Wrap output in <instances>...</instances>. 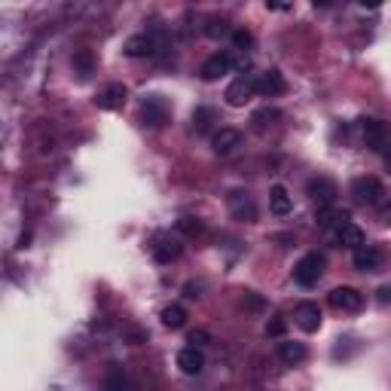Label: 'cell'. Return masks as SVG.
<instances>
[{"label": "cell", "mask_w": 391, "mask_h": 391, "mask_svg": "<svg viewBox=\"0 0 391 391\" xmlns=\"http://www.w3.org/2000/svg\"><path fill=\"white\" fill-rule=\"evenodd\" d=\"M324 276V257L318 251H312V254H306V257H299L297 266H294V281L299 287H312V285H318V278Z\"/></svg>", "instance_id": "6da1fadb"}, {"label": "cell", "mask_w": 391, "mask_h": 391, "mask_svg": "<svg viewBox=\"0 0 391 391\" xmlns=\"http://www.w3.org/2000/svg\"><path fill=\"white\" fill-rule=\"evenodd\" d=\"M236 68V58H232V52H227V49H220V52L208 55L202 62V68H199V73H202L205 83H214L220 77H227V73Z\"/></svg>", "instance_id": "7a4b0ae2"}, {"label": "cell", "mask_w": 391, "mask_h": 391, "mask_svg": "<svg viewBox=\"0 0 391 391\" xmlns=\"http://www.w3.org/2000/svg\"><path fill=\"white\" fill-rule=\"evenodd\" d=\"M352 196L361 205H385V187L376 178H357L352 180Z\"/></svg>", "instance_id": "3957f363"}, {"label": "cell", "mask_w": 391, "mask_h": 391, "mask_svg": "<svg viewBox=\"0 0 391 391\" xmlns=\"http://www.w3.org/2000/svg\"><path fill=\"white\" fill-rule=\"evenodd\" d=\"M306 193L312 196V202L318 208H330V205H336L339 190H336V184L330 178H312L309 187H306Z\"/></svg>", "instance_id": "277c9868"}, {"label": "cell", "mask_w": 391, "mask_h": 391, "mask_svg": "<svg viewBox=\"0 0 391 391\" xmlns=\"http://www.w3.org/2000/svg\"><path fill=\"white\" fill-rule=\"evenodd\" d=\"M229 211H232V218L236 220H242V223H254L257 220V205H254V199L245 193V190H232L229 193Z\"/></svg>", "instance_id": "5b68a950"}, {"label": "cell", "mask_w": 391, "mask_h": 391, "mask_svg": "<svg viewBox=\"0 0 391 391\" xmlns=\"http://www.w3.org/2000/svg\"><path fill=\"white\" fill-rule=\"evenodd\" d=\"M330 306H336V309H343V312H361L364 309V294L357 287H334L330 290Z\"/></svg>", "instance_id": "8992f818"}, {"label": "cell", "mask_w": 391, "mask_h": 391, "mask_svg": "<svg viewBox=\"0 0 391 391\" xmlns=\"http://www.w3.org/2000/svg\"><path fill=\"white\" fill-rule=\"evenodd\" d=\"M321 309H318V303H309V299H306V303H299L297 309H294V324L299 330H306V334H315V330L321 327Z\"/></svg>", "instance_id": "52a82bcc"}, {"label": "cell", "mask_w": 391, "mask_h": 391, "mask_svg": "<svg viewBox=\"0 0 391 391\" xmlns=\"http://www.w3.org/2000/svg\"><path fill=\"white\" fill-rule=\"evenodd\" d=\"M254 92H257V89H254V77H239V80H232L227 86V95H223V98H227L229 107H245L254 98Z\"/></svg>", "instance_id": "ba28073f"}, {"label": "cell", "mask_w": 391, "mask_h": 391, "mask_svg": "<svg viewBox=\"0 0 391 391\" xmlns=\"http://www.w3.org/2000/svg\"><path fill=\"white\" fill-rule=\"evenodd\" d=\"M361 131H364V144H367L370 150H376V153H382L385 150V122L376 120V116H367V120H361Z\"/></svg>", "instance_id": "9c48e42d"}, {"label": "cell", "mask_w": 391, "mask_h": 391, "mask_svg": "<svg viewBox=\"0 0 391 391\" xmlns=\"http://www.w3.org/2000/svg\"><path fill=\"white\" fill-rule=\"evenodd\" d=\"M254 89L260 95H266V98H276V95L285 92V77H281V71L269 68V71H263V73H257L254 77Z\"/></svg>", "instance_id": "30bf717a"}, {"label": "cell", "mask_w": 391, "mask_h": 391, "mask_svg": "<svg viewBox=\"0 0 391 391\" xmlns=\"http://www.w3.org/2000/svg\"><path fill=\"white\" fill-rule=\"evenodd\" d=\"M180 251H184V245H180V239L178 236H159L153 242V260L156 263H171V260H178Z\"/></svg>", "instance_id": "8fae6325"}, {"label": "cell", "mask_w": 391, "mask_h": 391, "mask_svg": "<svg viewBox=\"0 0 391 391\" xmlns=\"http://www.w3.org/2000/svg\"><path fill=\"white\" fill-rule=\"evenodd\" d=\"M178 367H180V373H184V376H199V373L205 370L202 348H193V346L180 348V352H178Z\"/></svg>", "instance_id": "7c38bea8"}, {"label": "cell", "mask_w": 391, "mask_h": 391, "mask_svg": "<svg viewBox=\"0 0 391 391\" xmlns=\"http://www.w3.org/2000/svg\"><path fill=\"white\" fill-rule=\"evenodd\" d=\"M141 116H144V122L150 129H159L165 120H169V107H165V101L159 95H150L144 107H141Z\"/></svg>", "instance_id": "4fadbf2b"}, {"label": "cell", "mask_w": 391, "mask_h": 391, "mask_svg": "<svg viewBox=\"0 0 391 391\" xmlns=\"http://www.w3.org/2000/svg\"><path fill=\"white\" fill-rule=\"evenodd\" d=\"M242 131L239 129H220V131H214V138H211V147H214V153L218 156H227L232 153L236 147H242Z\"/></svg>", "instance_id": "5bb4252c"}, {"label": "cell", "mask_w": 391, "mask_h": 391, "mask_svg": "<svg viewBox=\"0 0 391 391\" xmlns=\"http://www.w3.org/2000/svg\"><path fill=\"white\" fill-rule=\"evenodd\" d=\"M126 86L122 83H111V86H104L101 92H98L95 104L101 107V111H116V107H122V101H126Z\"/></svg>", "instance_id": "9a60e30c"}, {"label": "cell", "mask_w": 391, "mask_h": 391, "mask_svg": "<svg viewBox=\"0 0 391 391\" xmlns=\"http://www.w3.org/2000/svg\"><path fill=\"white\" fill-rule=\"evenodd\" d=\"M355 266L361 272H376L379 266H382V251L376 245H361L355 251Z\"/></svg>", "instance_id": "2e32d148"}, {"label": "cell", "mask_w": 391, "mask_h": 391, "mask_svg": "<svg viewBox=\"0 0 391 391\" xmlns=\"http://www.w3.org/2000/svg\"><path fill=\"white\" fill-rule=\"evenodd\" d=\"M278 357H281V364H287V367H297V364L306 361V346L294 343V339H281L278 343Z\"/></svg>", "instance_id": "e0dca14e"}, {"label": "cell", "mask_w": 391, "mask_h": 391, "mask_svg": "<svg viewBox=\"0 0 391 391\" xmlns=\"http://www.w3.org/2000/svg\"><path fill=\"white\" fill-rule=\"evenodd\" d=\"M336 242L348 248V251H357L361 245H367V239H364V229L355 227V223H346V227L336 229Z\"/></svg>", "instance_id": "ac0fdd59"}, {"label": "cell", "mask_w": 391, "mask_h": 391, "mask_svg": "<svg viewBox=\"0 0 391 391\" xmlns=\"http://www.w3.org/2000/svg\"><path fill=\"white\" fill-rule=\"evenodd\" d=\"M129 388V379H126V370L120 364H111L101 379V391H126Z\"/></svg>", "instance_id": "d6986e66"}, {"label": "cell", "mask_w": 391, "mask_h": 391, "mask_svg": "<svg viewBox=\"0 0 391 391\" xmlns=\"http://www.w3.org/2000/svg\"><path fill=\"white\" fill-rule=\"evenodd\" d=\"M290 208H294V199L281 184H276L269 190V211L272 214H290Z\"/></svg>", "instance_id": "ffe728a7"}, {"label": "cell", "mask_w": 391, "mask_h": 391, "mask_svg": "<svg viewBox=\"0 0 391 391\" xmlns=\"http://www.w3.org/2000/svg\"><path fill=\"white\" fill-rule=\"evenodd\" d=\"M318 223H321V229H339L348 223V211H336L334 205L318 208Z\"/></svg>", "instance_id": "44dd1931"}, {"label": "cell", "mask_w": 391, "mask_h": 391, "mask_svg": "<svg viewBox=\"0 0 391 391\" xmlns=\"http://www.w3.org/2000/svg\"><path fill=\"white\" fill-rule=\"evenodd\" d=\"M162 324H165V327H171V330H180L187 324V309H184V306H178V303L165 306V309H162Z\"/></svg>", "instance_id": "7402d4cb"}, {"label": "cell", "mask_w": 391, "mask_h": 391, "mask_svg": "<svg viewBox=\"0 0 391 391\" xmlns=\"http://www.w3.org/2000/svg\"><path fill=\"white\" fill-rule=\"evenodd\" d=\"M211 122H214V111H211V107H196V111H193V129L196 131H208Z\"/></svg>", "instance_id": "603a6c76"}, {"label": "cell", "mask_w": 391, "mask_h": 391, "mask_svg": "<svg viewBox=\"0 0 391 391\" xmlns=\"http://www.w3.org/2000/svg\"><path fill=\"white\" fill-rule=\"evenodd\" d=\"M205 34L208 37H227V34H232V28H229L227 19H211L208 28H205Z\"/></svg>", "instance_id": "cb8c5ba5"}, {"label": "cell", "mask_w": 391, "mask_h": 391, "mask_svg": "<svg viewBox=\"0 0 391 391\" xmlns=\"http://www.w3.org/2000/svg\"><path fill=\"white\" fill-rule=\"evenodd\" d=\"M232 43H236V49L248 52V49L254 46V34L251 31H245V28H239V31H232Z\"/></svg>", "instance_id": "d4e9b609"}, {"label": "cell", "mask_w": 391, "mask_h": 391, "mask_svg": "<svg viewBox=\"0 0 391 391\" xmlns=\"http://www.w3.org/2000/svg\"><path fill=\"white\" fill-rule=\"evenodd\" d=\"M276 120H281V113L276 107H263V111L254 113V122H260V126H269V122H276Z\"/></svg>", "instance_id": "484cf974"}, {"label": "cell", "mask_w": 391, "mask_h": 391, "mask_svg": "<svg viewBox=\"0 0 391 391\" xmlns=\"http://www.w3.org/2000/svg\"><path fill=\"white\" fill-rule=\"evenodd\" d=\"M178 229L184 232V236H199V232H202V223H199L196 218H180L178 220Z\"/></svg>", "instance_id": "4316f807"}, {"label": "cell", "mask_w": 391, "mask_h": 391, "mask_svg": "<svg viewBox=\"0 0 391 391\" xmlns=\"http://www.w3.org/2000/svg\"><path fill=\"white\" fill-rule=\"evenodd\" d=\"M73 64H77L83 73H89V71H92V52H89V49H83V52L73 58Z\"/></svg>", "instance_id": "83f0119b"}, {"label": "cell", "mask_w": 391, "mask_h": 391, "mask_svg": "<svg viewBox=\"0 0 391 391\" xmlns=\"http://www.w3.org/2000/svg\"><path fill=\"white\" fill-rule=\"evenodd\" d=\"M202 290H205L202 281H190V285L184 287V297L187 299H199V297H202Z\"/></svg>", "instance_id": "f1b7e54d"}, {"label": "cell", "mask_w": 391, "mask_h": 391, "mask_svg": "<svg viewBox=\"0 0 391 391\" xmlns=\"http://www.w3.org/2000/svg\"><path fill=\"white\" fill-rule=\"evenodd\" d=\"M208 339H211V336H208L205 330H193V334H190V339H187V343L193 346V348H202V346L208 343Z\"/></svg>", "instance_id": "f546056e"}, {"label": "cell", "mask_w": 391, "mask_h": 391, "mask_svg": "<svg viewBox=\"0 0 391 391\" xmlns=\"http://www.w3.org/2000/svg\"><path fill=\"white\" fill-rule=\"evenodd\" d=\"M266 334H269V336H281V334H285V321H281V318L269 321V324H266Z\"/></svg>", "instance_id": "4dcf8cb0"}, {"label": "cell", "mask_w": 391, "mask_h": 391, "mask_svg": "<svg viewBox=\"0 0 391 391\" xmlns=\"http://www.w3.org/2000/svg\"><path fill=\"white\" fill-rule=\"evenodd\" d=\"M245 299H248V306H251V309H260V306H263V299L257 294H245Z\"/></svg>", "instance_id": "1f68e13d"}, {"label": "cell", "mask_w": 391, "mask_h": 391, "mask_svg": "<svg viewBox=\"0 0 391 391\" xmlns=\"http://www.w3.org/2000/svg\"><path fill=\"white\" fill-rule=\"evenodd\" d=\"M388 294H391V287L385 285V287H379V299H382V303H388Z\"/></svg>", "instance_id": "d6a6232c"}]
</instances>
